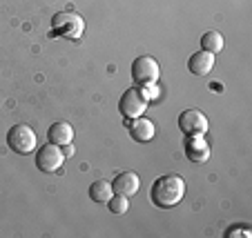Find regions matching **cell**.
Here are the masks:
<instances>
[{
  "label": "cell",
  "instance_id": "obj_1",
  "mask_svg": "<svg viewBox=\"0 0 252 238\" xmlns=\"http://www.w3.org/2000/svg\"><path fill=\"white\" fill-rule=\"evenodd\" d=\"M186 196V181L179 174H165V176L157 178L150 189V198L157 207L161 210H170L176 207Z\"/></svg>",
  "mask_w": 252,
  "mask_h": 238
},
{
  "label": "cell",
  "instance_id": "obj_2",
  "mask_svg": "<svg viewBox=\"0 0 252 238\" xmlns=\"http://www.w3.org/2000/svg\"><path fill=\"white\" fill-rule=\"evenodd\" d=\"M7 145L16 154H32L38 145V136L29 125H14L7 132Z\"/></svg>",
  "mask_w": 252,
  "mask_h": 238
},
{
  "label": "cell",
  "instance_id": "obj_3",
  "mask_svg": "<svg viewBox=\"0 0 252 238\" xmlns=\"http://www.w3.org/2000/svg\"><path fill=\"white\" fill-rule=\"evenodd\" d=\"M52 29H54V33H61L65 38L78 40L83 36V31H85V20L78 14H74V11H63V14L54 16Z\"/></svg>",
  "mask_w": 252,
  "mask_h": 238
},
{
  "label": "cell",
  "instance_id": "obj_4",
  "mask_svg": "<svg viewBox=\"0 0 252 238\" xmlns=\"http://www.w3.org/2000/svg\"><path fill=\"white\" fill-rule=\"evenodd\" d=\"M145 109H148V98L143 96L141 87H129L123 91L119 100V111L125 116V120L138 118V116L145 114Z\"/></svg>",
  "mask_w": 252,
  "mask_h": 238
},
{
  "label": "cell",
  "instance_id": "obj_5",
  "mask_svg": "<svg viewBox=\"0 0 252 238\" xmlns=\"http://www.w3.org/2000/svg\"><path fill=\"white\" fill-rule=\"evenodd\" d=\"M65 162V154L58 145L54 143H47L43 147H38V154H36V167H38L40 172L45 174H54L58 172Z\"/></svg>",
  "mask_w": 252,
  "mask_h": 238
},
{
  "label": "cell",
  "instance_id": "obj_6",
  "mask_svg": "<svg viewBox=\"0 0 252 238\" xmlns=\"http://www.w3.org/2000/svg\"><path fill=\"white\" fill-rule=\"evenodd\" d=\"M161 76V67L154 60L152 56H138L132 62V78L138 85H145V82H157Z\"/></svg>",
  "mask_w": 252,
  "mask_h": 238
},
{
  "label": "cell",
  "instance_id": "obj_7",
  "mask_svg": "<svg viewBox=\"0 0 252 238\" xmlns=\"http://www.w3.org/2000/svg\"><path fill=\"white\" fill-rule=\"evenodd\" d=\"M179 127H181V132L186 133V136H190V133H205L210 127V123H208L203 111L186 109V111H181V116H179Z\"/></svg>",
  "mask_w": 252,
  "mask_h": 238
},
{
  "label": "cell",
  "instance_id": "obj_8",
  "mask_svg": "<svg viewBox=\"0 0 252 238\" xmlns=\"http://www.w3.org/2000/svg\"><path fill=\"white\" fill-rule=\"evenodd\" d=\"M183 149H186L188 160H192V162H205L210 158V154H212L208 140L203 138V133H190L186 138Z\"/></svg>",
  "mask_w": 252,
  "mask_h": 238
},
{
  "label": "cell",
  "instance_id": "obj_9",
  "mask_svg": "<svg viewBox=\"0 0 252 238\" xmlns=\"http://www.w3.org/2000/svg\"><path fill=\"white\" fill-rule=\"evenodd\" d=\"M214 60H217L214 53L201 49V52H196V53L190 56V60H188V69H190L194 76H208V74L214 69Z\"/></svg>",
  "mask_w": 252,
  "mask_h": 238
},
{
  "label": "cell",
  "instance_id": "obj_10",
  "mask_svg": "<svg viewBox=\"0 0 252 238\" xmlns=\"http://www.w3.org/2000/svg\"><path fill=\"white\" fill-rule=\"evenodd\" d=\"M138 187H141V178H138V174H134V172H123L112 181V189H114V194L127 196V198L136 194Z\"/></svg>",
  "mask_w": 252,
  "mask_h": 238
},
{
  "label": "cell",
  "instance_id": "obj_11",
  "mask_svg": "<svg viewBox=\"0 0 252 238\" xmlns=\"http://www.w3.org/2000/svg\"><path fill=\"white\" fill-rule=\"evenodd\" d=\"M154 133H157V127H154L152 120L143 118V116L132 118V123H129V136L136 143H150L154 138Z\"/></svg>",
  "mask_w": 252,
  "mask_h": 238
},
{
  "label": "cell",
  "instance_id": "obj_12",
  "mask_svg": "<svg viewBox=\"0 0 252 238\" xmlns=\"http://www.w3.org/2000/svg\"><path fill=\"white\" fill-rule=\"evenodd\" d=\"M47 138H49V143L58 145V147H63L67 143H74V127L69 123H65V120L54 123L47 132Z\"/></svg>",
  "mask_w": 252,
  "mask_h": 238
},
{
  "label": "cell",
  "instance_id": "obj_13",
  "mask_svg": "<svg viewBox=\"0 0 252 238\" xmlns=\"http://www.w3.org/2000/svg\"><path fill=\"white\" fill-rule=\"evenodd\" d=\"M90 196H92V200H96V203H107V200L114 196V189H112V183H107V181H94L90 185Z\"/></svg>",
  "mask_w": 252,
  "mask_h": 238
},
{
  "label": "cell",
  "instance_id": "obj_14",
  "mask_svg": "<svg viewBox=\"0 0 252 238\" xmlns=\"http://www.w3.org/2000/svg\"><path fill=\"white\" fill-rule=\"evenodd\" d=\"M201 47L217 56V53L223 52V36H221L219 31H205L203 36H201Z\"/></svg>",
  "mask_w": 252,
  "mask_h": 238
},
{
  "label": "cell",
  "instance_id": "obj_15",
  "mask_svg": "<svg viewBox=\"0 0 252 238\" xmlns=\"http://www.w3.org/2000/svg\"><path fill=\"white\" fill-rule=\"evenodd\" d=\"M107 205H110V210H112V214H119V216H123V214H127V210H129V198L127 196H112L110 200H107Z\"/></svg>",
  "mask_w": 252,
  "mask_h": 238
},
{
  "label": "cell",
  "instance_id": "obj_16",
  "mask_svg": "<svg viewBox=\"0 0 252 238\" xmlns=\"http://www.w3.org/2000/svg\"><path fill=\"white\" fill-rule=\"evenodd\" d=\"M141 91H143V96L148 98V103L150 100H157L158 96H161V87H158L157 82H145V85H141Z\"/></svg>",
  "mask_w": 252,
  "mask_h": 238
},
{
  "label": "cell",
  "instance_id": "obj_17",
  "mask_svg": "<svg viewBox=\"0 0 252 238\" xmlns=\"http://www.w3.org/2000/svg\"><path fill=\"white\" fill-rule=\"evenodd\" d=\"M237 236L252 238V227H248V225H237V227H230L228 232H225V238H237Z\"/></svg>",
  "mask_w": 252,
  "mask_h": 238
},
{
  "label": "cell",
  "instance_id": "obj_18",
  "mask_svg": "<svg viewBox=\"0 0 252 238\" xmlns=\"http://www.w3.org/2000/svg\"><path fill=\"white\" fill-rule=\"evenodd\" d=\"M63 154H65V158H69V156H74V143H67V145H63Z\"/></svg>",
  "mask_w": 252,
  "mask_h": 238
}]
</instances>
